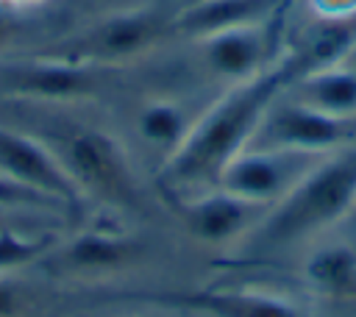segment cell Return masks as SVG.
<instances>
[{
	"instance_id": "6da1fadb",
	"label": "cell",
	"mask_w": 356,
	"mask_h": 317,
	"mask_svg": "<svg viewBox=\"0 0 356 317\" xmlns=\"http://www.w3.org/2000/svg\"><path fill=\"white\" fill-rule=\"evenodd\" d=\"M298 61L286 53L259 75L231 83L225 95L195 117L181 147L164 161L159 172L164 189L192 195L200 186H214L220 170L253 142L267 108L298 81Z\"/></svg>"
},
{
	"instance_id": "7a4b0ae2",
	"label": "cell",
	"mask_w": 356,
	"mask_h": 317,
	"mask_svg": "<svg viewBox=\"0 0 356 317\" xmlns=\"http://www.w3.org/2000/svg\"><path fill=\"white\" fill-rule=\"evenodd\" d=\"M356 206V150L342 147L314 167L264 211L248 234L259 247H286L339 222Z\"/></svg>"
},
{
	"instance_id": "3957f363",
	"label": "cell",
	"mask_w": 356,
	"mask_h": 317,
	"mask_svg": "<svg viewBox=\"0 0 356 317\" xmlns=\"http://www.w3.org/2000/svg\"><path fill=\"white\" fill-rule=\"evenodd\" d=\"M167 36H172V14H164L150 6H139V8L111 11L95 19L92 25H86L83 31L72 33L70 39L50 44L42 53L106 70L147 56Z\"/></svg>"
},
{
	"instance_id": "277c9868",
	"label": "cell",
	"mask_w": 356,
	"mask_h": 317,
	"mask_svg": "<svg viewBox=\"0 0 356 317\" xmlns=\"http://www.w3.org/2000/svg\"><path fill=\"white\" fill-rule=\"evenodd\" d=\"M58 156L83 197H97L120 209L139 206V186L131 156L114 133L103 128H75L64 136Z\"/></svg>"
},
{
	"instance_id": "5b68a950",
	"label": "cell",
	"mask_w": 356,
	"mask_h": 317,
	"mask_svg": "<svg viewBox=\"0 0 356 317\" xmlns=\"http://www.w3.org/2000/svg\"><path fill=\"white\" fill-rule=\"evenodd\" d=\"M0 178L53 206L78 209L83 200L70 170L50 145L6 125H0Z\"/></svg>"
},
{
	"instance_id": "8992f818",
	"label": "cell",
	"mask_w": 356,
	"mask_h": 317,
	"mask_svg": "<svg viewBox=\"0 0 356 317\" xmlns=\"http://www.w3.org/2000/svg\"><path fill=\"white\" fill-rule=\"evenodd\" d=\"M323 156L278 150V147H245L239 150L217 175L220 189L256 203V206H275Z\"/></svg>"
},
{
	"instance_id": "52a82bcc",
	"label": "cell",
	"mask_w": 356,
	"mask_h": 317,
	"mask_svg": "<svg viewBox=\"0 0 356 317\" xmlns=\"http://www.w3.org/2000/svg\"><path fill=\"white\" fill-rule=\"evenodd\" d=\"M348 136H350V120L328 117L292 97V100H275L267 108L250 145L295 150L309 156H328L334 150H342Z\"/></svg>"
},
{
	"instance_id": "ba28073f",
	"label": "cell",
	"mask_w": 356,
	"mask_h": 317,
	"mask_svg": "<svg viewBox=\"0 0 356 317\" xmlns=\"http://www.w3.org/2000/svg\"><path fill=\"white\" fill-rule=\"evenodd\" d=\"M44 259L56 275L108 278L136 267L145 259V242L117 228H86L67 242H56Z\"/></svg>"
},
{
	"instance_id": "9c48e42d",
	"label": "cell",
	"mask_w": 356,
	"mask_h": 317,
	"mask_svg": "<svg viewBox=\"0 0 356 317\" xmlns=\"http://www.w3.org/2000/svg\"><path fill=\"white\" fill-rule=\"evenodd\" d=\"M100 86V70L78 64L61 56L36 53L25 61L3 67V89L14 97L44 100V103H72L92 97Z\"/></svg>"
},
{
	"instance_id": "30bf717a",
	"label": "cell",
	"mask_w": 356,
	"mask_h": 317,
	"mask_svg": "<svg viewBox=\"0 0 356 317\" xmlns=\"http://www.w3.org/2000/svg\"><path fill=\"white\" fill-rule=\"evenodd\" d=\"M264 206L248 203L220 186L206 189V192H192V197L184 203V225L192 239L220 247V245H234L245 239L259 220L264 217Z\"/></svg>"
},
{
	"instance_id": "8fae6325",
	"label": "cell",
	"mask_w": 356,
	"mask_h": 317,
	"mask_svg": "<svg viewBox=\"0 0 356 317\" xmlns=\"http://www.w3.org/2000/svg\"><path fill=\"white\" fill-rule=\"evenodd\" d=\"M197 50H200L203 67L228 83L248 81L273 64L270 31L264 28V22H248V25L209 33L197 39Z\"/></svg>"
},
{
	"instance_id": "7c38bea8",
	"label": "cell",
	"mask_w": 356,
	"mask_h": 317,
	"mask_svg": "<svg viewBox=\"0 0 356 317\" xmlns=\"http://www.w3.org/2000/svg\"><path fill=\"white\" fill-rule=\"evenodd\" d=\"M150 300L206 317H309L295 300L261 289H186L159 292Z\"/></svg>"
},
{
	"instance_id": "4fadbf2b",
	"label": "cell",
	"mask_w": 356,
	"mask_h": 317,
	"mask_svg": "<svg viewBox=\"0 0 356 317\" xmlns=\"http://www.w3.org/2000/svg\"><path fill=\"white\" fill-rule=\"evenodd\" d=\"M273 6L275 0H189L181 11L172 14V33L197 42L225 28L264 22Z\"/></svg>"
},
{
	"instance_id": "5bb4252c",
	"label": "cell",
	"mask_w": 356,
	"mask_h": 317,
	"mask_svg": "<svg viewBox=\"0 0 356 317\" xmlns=\"http://www.w3.org/2000/svg\"><path fill=\"white\" fill-rule=\"evenodd\" d=\"M295 100L337 117V120H356V70L345 64L312 70L300 75L295 83Z\"/></svg>"
},
{
	"instance_id": "9a60e30c",
	"label": "cell",
	"mask_w": 356,
	"mask_h": 317,
	"mask_svg": "<svg viewBox=\"0 0 356 317\" xmlns=\"http://www.w3.org/2000/svg\"><path fill=\"white\" fill-rule=\"evenodd\" d=\"M192 122L195 117H189V111L172 97H150L136 108V117H134L139 139L147 147L164 153V161L181 147Z\"/></svg>"
},
{
	"instance_id": "2e32d148",
	"label": "cell",
	"mask_w": 356,
	"mask_h": 317,
	"mask_svg": "<svg viewBox=\"0 0 356 317\" xmlns=\"http://www.w3.org/2000/svg\"><path fill=\"white\" fill-rule=\"evenodd\" d=\"M356 50V14L337 19H317V28L306 36V42L292 50L300 75L334 64H345V58ZM298 75V78H300Z\"/></svg>"
},
{
	"instance_id": "e0dca14e",
	"label": "cell",
	"mask_w": 356,
	"mask_h": 317,
	"mask_svg": "<svg viewBox=\"0 0 356 317\" xmlns=\"http://www.w3.org/2000/svg\"><path fill=\"white\" fill-rule=\"evenodd\" d=\"M306 284L323 298H356V253L348 245H323L303 261Z\"/></svg>"
},
{
	"instance_id": "ac0fdd59",
	"label": "cell",
	"mask_w": 356,
	"mask_h": 317,
	"mask_svg": "<svg viewBox=\"0 0 356 317\" xmlns=\"http://www.w3.org/2000/svg\"><path fill=\"white\" fill-rule=\"evenodd\" d=\"M56 245L53 236L17 231L14 225L0 228V273H14L19 267H31L33 261L44 259Z\"/></svg>"
},
{
	"instance_id": "d6986e66",
	"label": "cell",
	"mask_w": 356,
	"mask_h": 317,
	"mask_svg": "<svg viewBox=\"0 0 356 317\" xmlns=\"http://www.w3.org/2000/svg\"><path fill=\"white\" fill-rule=\"evenodd\" d=\"M25 309V292L11 278V273H0V317H19Z\"/></svg>"
},
{
	"instance_id": "ffe728a7",
	"label": "cell",
	"mask_w": 356,
	"mask_h": 317,
	"mask_svg": "<svg viewBox=\"0 0 356 317\" xmlns=\"http://www.w3.org/2000/svg\"><path fill=\"white\" fill-rule=\"evenodd\" d=\"M317 19H337V17H353L356 0H309Z\"/></svg>"
},
{
	"instance_id": "44dd1931",
	"label": "cell",
	"mask_w": 356,
	"mask_h": 317,
	"mask_svg": "<svg viewBox=\"0 0 356 317\" xmlns=\"http://www.w3.org/2000/svg\"><path fill=\"white\" fill-rule=\"evenodd\" d=\"M0 203L8 206V209H19V206H42L44 200H39L31 192H25V189L8 184L6 178H0Z\"/></svg>"
},
{
	"instance_id": "7402d4cb",
	"label": "cell",
	"mask_w": 356,
	"mask_h": 317,
	"mask_svg": "<svg viewBox=\"0 0 356 317\" xmlns=\"http://www.w3.org/2000/svg\"><path fill=\"white\" fill-rule=\"evenodd\" d=\"M11 36H14V8L0 3V50L11 42Z\"/></svg>"
},
{
	"instance_id": "603a6c76",
	"label": "cell",
	"mask_w": 356,
	"mask_h": 317,
	"mask_svg": "<svg viewBox=\"0 0 356 317\" xmlns=\"http://www.w3.org/2000/svg\"><path fill=\"white\" fill-rule=\"evenodd\" d=\"M0 3L8 6V8H14V11H19V8H39V6H44L50 0H0Z\"/></svg>"
},
{
	"instance_id": "cb8c5ba5",
	"label": "cell",
	"mask_w": 356,
	"mask_h": 317,
	"mask_svg": "<svg viewBox=\"0 0 356 317\" xmlns=\"http://www.w3.org/2000/svg\"><path fill=\"white\" fill-rule=\"evenodd\" d=\"M6 211H8V206L0 203V228H6V225H3V214H6Z\"/></svg>"
}]
</instances>
